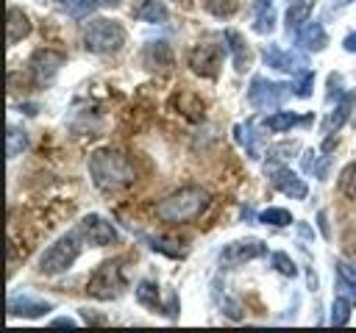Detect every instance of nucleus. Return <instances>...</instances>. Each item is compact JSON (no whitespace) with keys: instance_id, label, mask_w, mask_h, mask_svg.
I'll return each mask as SVG.
<instances>
[{"instance_id":"obj_23","label":"nucleus","mask_w":356,"mask_h":333,"mask_svg":"<svg viewBox=\"0 0 356 333\" xmlns=\"http://www.w3.org/2000/svg\"><path fill=\"white\" fill-rule=\"evenodd\" d=\"M334 272H337V289H339V294H345V297H350V302H356V264L337 261L334 264Z\"/></svg>"},{"instance_id":"obj_19","label":"nucleus","mask_w":356,"mask_h":333,"mask_svg":"<svg viewBox=\"0 0 356 333\" xmlns=\"http://www.w3.org/2000/svg\"><path fill=\"white\" fill-rule=\"evenodd\" d=\"M136 302L150 308V311H159L164 314V300H161V291H159V283L153 278H142L136 283Z\"/></svg>"},{"instance_id":"obj_32","label":"nucleus","mask_w":356,"mask_h":333,"mask_svg":"<svg viewBox=\"0 0 356 333\" xmlns=\"http://www.w3.org/2000/svg\"><path fill=\"white\" fill-rule=\"evenodd\" d=\"M312 86H314V69H300L295 75V83H292L295 94L298 97H312Z\"/></svg>"},{"instance_id":"obj_10","label":"nucleus","mask_w":356,"mask_h":333,"mask_svg":"<svg viewBox=\"0 0 356 333\" xmlns=\"http://www.w3.org/2000/svg\"><path fill=\"white\" fill-rule=\"evenodd\" d=\"M267 255V244L261 239H236V241H228L222 250H220V264L225 266H239L245 261H256V258H264Z\"/></svg>"},{"instance_id":"obj_37","label":"nucleus","mask_w":356,"mask_h":333,"mask_svg":"<svg viewBox=\"0 0 356 333\" xmlns=\"http://www.w3.org/2000/svg\"><path fill=\"white\" fill-rule=\"evenodd\" d=\"M339 83H342L339 75H328V100H334L339 94Z\"/></svg>"},{"instance_id":"obj_4","label":"nucleus","mask_w":356,"mask_h":333,"mask_svg":"<svg viewBox=\"0 0 356 333\" xmlns=\"http://www.w3.org/2000/svg\"><path fill=\"white\" fill-rule=\"evenodd\" d=\"M125 44V28L117 19H106V17H95L86 31H83V47L95 56H108L117 53Z\"/></svg>"},{"instance_id":"obj_25","label":"nucleus","mask_w":356,"mask_h":333,"mask_svg":"<svg viewBox=\"0 0 356 333\" xmlns=\"http://www.w3.org/2000/svg\"><path fill=\"white\" fill-rule=\"evenodd\" d=\"M350 297H345V294H339L334 302H331V316H328V322H331V327H342V325H348V319H350Z\"/></svg>"},{"instance_id":"obj_39","label":"nucleus","mask_w":356,"mask_h":333,"mask_svg":"<svg viewBox=\"0 0 356 333\" xmlns=\"http://www.w3.org/2000/svg\"><path fill=\"white\" fill-rule=\"evenodd\" d=\"M81 316H83L89 325H106V316H95V314H89V311H81Z\"/></svg>"},{"instance_id":"obj_26","label":"nucleus","mask_w":356,"mask_h":333,"mask_svg":"<svg viewBox=\"0 0 356 333\" xmlns=\"http://www.w3.org/2000/svg\"><path fill=\"white\" fill-rule=\"evenodd\" d=\"M58 6L72 17V19H83L92 14V8L97 6V0H58Z\"/></svg>"},{"instance_id":"obj_9","label":"nucleus","mask_w":356,"mask_h":333,"mask_svg":"<svg viewBox=\"0 0 356 333\" xmlns=\"http://www.w3.org/2000/svg\"><path fill=\"white\" fill-rule=\"evenodd\" d=\"M267 178H270L273 189H278L289 200H306V194H309L306 180L298 172H292L286 164H278L275 158H270V164H267Z\"/></svg>"},{"instance_id":"obj_1","label":"nucleus","mask_w":356,"mask_h":333,"mask_svg":"<svg viewBox=\"0 0 356 333\" xmlns=\"http://www.w3.org/2000/svg\"><path fill=\"white\" fill-rule=\"evenodd\" d=\"M89 175H92V183L106 194L122 191L136 180L134 161L114 147H100L89 155Z\"/></svg>"},{"instance_id":"obj_38","label":"nucleus","mask_w":356,"mask_h":333,"mask_svg":"<svg viewBox=\"0 0 356 333\" xmlns=\"http://www.w3.org/2000/svg\"><path fill=\"white\" fill-rule=\"evenodd\" d=\"M342 47H345L348 53H356V31H353V33H348V36L342 39Z\"/></svg>"},{"instance_id":"obj_15","label":"nucleus","mask_w":356,"mask_h":333,"mask_svg":"<svg viewBox=\"0 0 356 333\" xmlns=\"http://www.w3.org/2000/svg\"><path fill=\"white\" fill-rule=\"evenodd\" d=\"M142 67L145 69H159V72L170 69L172 67V50H170V44L164 39L147 42L145 50H142Z\"/></svg>"},{"instance_id":"obj_35","label":"nucleus","mask_w":356,"mask_h":333,"mask_svg":"<svg viewBox=\"0 0 356 333\" xmlns=\"http://www.w3.org/2000/svg\"><path fill=\"white\" fill-rule=\"evenodd\" d=\"M298 150H300L298 142H284V144L270 147V158H286V153H298Z\"/></svg>"},{"instance_id":"obj_11","label":"nucleus","mask_w":356,"mask_h":333,"mask_svg":"<svg viewBox=\"0 0 356 333\" xmlns=\"http://www.w3.org/2000/svg\"><path fill=\"white\" fill-rule=\"evenodd\" d=\"M75 230L83 239V244H89V247H106V244L117 241V228L111 222H106L100 214H86Z\"/></svg>"},{"instance_id":"obj_31","label":"nucleus","mask_w":356,"mask_h":333,"mask_svg":"<svg viewBox=\"0 0 356 333\" xmlns=\"http://www.w3.org/2000/svg\"><path fill=\"white\" fill-rule=\"evenodd\" d=\"M273 28H275V14H273V8H270V6H259L253 31H256V33H273Z\"/></svg>"},{"instance_id":"obj_36","label":"nucleus","mask_w":356,"mask_h":333,"mask_svg":"<svg viewBox=\"0 0 356 333\" xmlns=\"http://www.w3.org/2000/svg\"><path fill=\"white\" fill-rule=\"evenodd\" d=\"M300 161H303V172H314V175H317V155H314L312 150H309V153H303V158H300Z\"/></svg>"},{"instance_id":"obj_34","label":"nucleus","mask_w":356,"mask_h":333,"mask_svg":"<svg viewBox=\"0 0 356 333\" xmlns=\"http://www.w3.org/2000/svg\"><path fill=\"white\" fill-rule=\"evenodd\" d=\"M245 144H248V155H250V158H259V150H256V133H253V119L245 122Z\"/></svg>"},{"instance_id":"obj_8","label":"nucleus","mask_w":356,"mask_h":333,"mask_svg":"<svg viewBox=\"0 0 356 333\" xmlns=\"http://www.w3.org/2000/svg\"><path fill=\"white\" fill-rule=\"evenodd\" d=\"M64 61H67V56H64L61 50L39 47V50H33V56L28 58V72H31L33 83L44 86V83H50V80L58 75V69L64 67Z\"/></svg>"},{"instance_id":"obj_16","label":"nucleus","mask_w":356,"mask_h":333,"mask_svg":"<svg viewBox=\"0 0 356 333\" xmlns=\"http://www.w3.org/2000/svg\"><path fill=\"white\" fill-rule=\"evenodd\" d=\"M298 44L306 50V53H323L328 47V33L320 22H306L300 31H298Z\"/></svg>"},{"instance_id":"obj_45","label":"nucleus","mask_w":356,"mask_h":333,"mask_svg":"<svg viewBox=\"0 0 356 333\" xmlns=\"http://www.w3.org/2000/svg\"><path fill=\"white\" fill-rule=\"evenodd\" d=\"M259 6H270V0H259V3H256V8H259Z\"/></svg>"},{"instance_id":"obj_41","label":"nucleus","mask_w":356,"mask_h":333,"mask_svg":"<svg viewBox=\"0 0 356 333\" xmlns=\"http://www.w3.org/2000/svg\"><path fill=\"white\" fill-rule=\"evenodd\" d=\"M53 327H75V319H70V316H58V319H53Z\"/></svg>"},{"instance_id":"obj_14","label":"nucleus","mask_w":356,"mask_h":333,"mask_svg":"<svg viewBox=\"0 0 356 333\" xmlns=\"http://www.w3.org/2000/svg\"><path fill=\"white\" fill-rule=\"evenodd\" d=\"M356 108V92L353 89H348V92H342L339 94V100H337V105H334V111L323 119V133L325 136H334L345 122H348V117H350V111Z\"/></svg>"},{"instance_id":"obj_3","label":"nucleus","mask_w":356,"mask_h":333,"mask_svg":"<svg viewBox=\"0 0 356 333\" xmlns=\"http://www.w3.org/2000/svg\"><path fill=\"white\" fill-rule=\"evenodd\" d=\"M125 286H128V278H125L122 258H108V261L97 264L86 280V291L95 300H117L125 291Z\"/></svg>"},{"instance_id":"obj_42","label":"nucleus","mask_w":356,"mask_h":333,"mask_svg":"<svg viewBox=\"0 0 356 333\" xmlns=\"http://www.w3.org/2000/svg\"><path fill=\"white\" fill-rule=\"evenodd\" d=\"M298 233H300L303 239H312V236H314V233H312V228H309V225H303V222L298 225Z\"/></svg>"},{"instance_id":"obj_20","label":"nucleus","mask_w":356,"mask_h":333,"mask_svg":"<svg viewBox=\"0 0 356 333\" xmlns=\"http://www.w3.org/2000/svg\"><path fill=\"white\" fill-rule=\"evenodd\" d=\"M312 8H314V0H289V6H286V14H284V25H286V31H300L306 22H309V17H312Z\"/></svg>"},{"instance_id":"obj_44","label":"nucleus","mask_w":356,"mask_h":333,"mask_svg":"<svg viewBox=\"0 0 356 333\" xmlns=\"http://www.w3.org/2000/svg\"><path fill=\"white\" fill-rule=\"evenodd\" d=\"M348 255H350V261H353V264H356V241H353V244H350V247H348Z\"/></svg>"},{"instance_id":"obj_24","label":"nucleus","mask_w":356,"mask_h":333,"mask_svg":"<svg viewBox=\"0 0 356 333\" xmlns=\"http://www.w3.org/2000/svg\"><path fill=\"white\" fill-rule=\"evenodd\" d=\"M167 17H170V11L161 0H142V6L136 8V19L150 22V25H164Z\"/></svg>"},{"instance_id":"obj_6","label":"nucleus","mask_w":356,"mask_h":333,"mask_svg":"<svg viewBox=\"0 0 356 333\" xmlns=\"http://www.w3.org/2000/svg\"><path fill=\"white\" fill-rule=\"evenodd\" d=\"M289 89H292L289 83L270 80L264 75H253L250 86H248V103L253 108H275L289 97Z\"/></svg>"},{"instance_id":"obj_21","label":"nucleus","mask_w":356,"mask_h":333,"mask_svg":"<svg viewBox=\"0 0 356 333\" xmlns=\"http://www.w3.org/2000/svg\"><path fill=\"white\" fill-rule=\"evenodd\" d=\"M222 39L228 42V50L234 53V69L236 72H245L250 67V50H248V42L242 39V33L236 31H225Z\"/></svg>"},{"instance_id":"obj_27","label":"nucleus","mask_w":356,"mask_h":333,"mask_svg":"<svg viewBox=\"0 0 356 333\" xmlns=\"http://www.w3.org/2000/svg\"><path fill=\"white\" fill-rule=\"evenodd\" d=\"M200 3L214 17H234L239 11V0H200Z\"/></svg>"},{"instance_id":"obj_28","label":"nucleus","mask_w":356,"mask_h":333,"mask_svg":"<svg viewBox=\"0 0 356 333\" xmlns=\"http://www.w3.org/2000/svg\"><path fill=\"white\" fill-rule=\"evenodd\" d=\"M339 191L350 200H356V161L345 164L342 172H339Z\"/></svg>"},{"instance_id":"obj_13","label":"nucleus","mask_w":356,"mask_h":333,"mask_svg":"<svg viewBox=\"0 0 356 333\" xmlns=\"http://www.w3.org/2000/svg\"><path fill=\"white\" fill-rule=\"evenodd\" d=\"M53 311V302L47 300H36L31 294H11L8 297V314L11 316H28V319H36V316H44Z\"/></svg>"},{"instance_id":"obj_22","label":"nucleus","mask_w":356,"mask_h":333,"mask_svg":"<svg viewBox=\"0 0 356 333\" xmlns=\"http://www.w3.org/2000/svg\"><path fill=\"white\" fill-rule=\"evenodd\" d=\"M306 122H312V117H298L295 111H275V114L264 117V128L273 130V133H286L289 128L306 125Z\"/></svg>"},{"instance_id":"obj_17","label":"nucleus","mask_w":356,"mask_h":333,"mask_svg":"<svg viewBox=\"0 0 356 333\" xmlns=\"http://www.w3.org/2000/svg\"><path fill=\"white\" fill-rule=\"evenodd\" d=\"M145 244L153 253H161L167 258H186V253H189V244L181 239H172V236H145Z\"/></svg>"},{"instance_id":"obj_46","label":"nucleus","mask_w":356,"mask_h":333,"mask_svg":"<svg viewBox=\"0 0 356 333\" xmlns=\"http://www.w3.org/2000/svg\"><path fill=\"white\" fill-rule=\"evenodd\" d=\"M337 3H353V0H337Z\"/></svg>"},{"instance_id":"obj_5","label":"nucleus","mask_w":356,"mask_h":333,"mask_svg":"<svg viewBox=\"0 0 356 333\" xmlns=\"http://www.w3.org/2000/svg\"><path fill=\"white\" fill-rule=\"evenodd\" d=\"M81 236H78V230H72V233H64L61 239H56L42 255H39V272L42 275H61V272H67L75 261H78V255H81Z\"/></svg>"},{"instance_id":"obj_2","label":"nucleus","mask_w":356,"mask_h":333,"mask_svg":"<svg viewBox=\"0 0 356 333\" xmlns=\"http://www.w3.org/2000/svg\"><path fill=\"white\" fill-rule=\"evenodd\" d=\"M211 203V194L203 186H181L170 191L164 200L156 203L153 214L167 225H186L195 222Z\"/></svg>"},{"instance_id":"obj_7","label":"nucleus","mask_w":356,"mask_h":333,"mask_svg":"<svg viewBox=\"0 0 356 333\" xmlns=\"http://www.w3.org/2000/svg\"><path fill=\"white\" fill-rule=\"evenodd\" d=\"M186 61H189V67H192L195 75H200V78H217V72H220V67L225 61V47L222 44H214V42H197L189 50Z\"/></svg>"},{"instance_id":"obj_33","label":"nucleus","mask_w":356,"mask_h":333,"mask_svg":"<svg viewBox=\"0 0 356 333\" xmlns=\"http://www.w3.org/2000/svg\"><path fill=\"white\" fill-rule=\"evenodd\" d=\"M273 266L281 272V275H286V278H298V266H295V261L286 255V253H273Z\"/></svg>"},{"instance_id":"obj_12","label":"nucleus","mask_w":356,"mask_h":333,"mask_svg":"<svg viewBox=\"0 0 356 333\" xmlns=\"http://www.w3.org/2000/svg\"><path fill=\"white\" fill-rule=\"evenodd\" d=\"M261 58L270 69H278V72H292L298 75L300 69H306V58L292 53V50H281L278 44H264L261 47Z\"/></svg>"},{"instance_id":"obj_30","label":"nucleus","mask_w":356,"mask_h":333,"mask_svg":"<svg viewBox=\"0 0 356 333\" xmlns=\"http://www.w3.org/2000/svg\"><path fill=\"white\" fill-rule=\"evenodd\" d=\"M28 147V136H25V130L22 128H8V144H6V153H8V158H17L22 150Z\"/></svg>"},{"instance_id":"obj_40","label":"nucleus","mask_w":356,"mask_h":333,"mask_svg":"<svg viewBox=\"0 0 356 333\" xmlns=\"http://www.w3.org/2000/svg\"><path fill=\"white\" fill-rule=\"evenodd\" d=\"M317 222H320V230H323V236L328 239V236H331V230H328V222H325V211H317Z\"/></svg>"},{"instance_id":"obj_29","label":"nucleus","mask_w":356,"mask_h":333,"mask_svg":"<svg viewBox=\"0 0 356 333\" xmlns=\"http://www.w3.org/2000/svg\"><path fill=\"white\" fill-rule=\"evenodd\" d=\"M259 222L261 225H273V228H284V225L292 222V214L286 208H264L259 214Z\"/></svg>"},{"instance_id":"obj_18","label":"nucleus","mask_w":356,"mask_h":333,"mask_svg":"<svg viewBox=\"0 0 356 333\" xmlns=\"http://www.w3.org/2000/svg\"><path fill=\"white\" fill-rule=\"evenodd\" d=\"M28 33H31V19H28V14H25L22 8L11 6V8H8V22H6V39H8V44L22 42Z\"/></svg>"},{"instance_id":"obj_43","label":"nucleus","mask_w":356,"mask_h":333,"mask_svg":"<svg viewBox=\"0 0 356 333\" xmlns=\"http://www.w3.org/2000/svg\"><path fill=\"white\" fill-rule=\"evenodd\" d=\"M97 6H103V8H114V6H120V0H97Z\"/></svg>"}]
</instances>
